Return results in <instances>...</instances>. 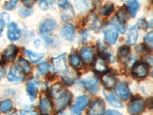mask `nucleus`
Masks as SVG:
<instances>
[{
    "mask_svg": "<svg viewBox=\"0 0 153 115\" xmlns=\"http://www.w3.org/2000/svg\"><path fill=\"white\" fill-rule=\"evenodd\" d=\"M53 70L55 73L65 74L68 72V68L66 64V55H60L53 58Z\"/></svg>",
    "mask_w": 153,
    "mask_h": 115,
    "instance_id": "nucleus-3",
    "label": "nucleus"
},
{
    "mask_svg": "<svg viewBox=\"0 0 153 115\" xmlns=\"http://www.w3.org/2000/svg\"><path fill=\"white\" fill-rule=\"evenodd\" d=\"M80 56L86 64L90 65L94 60V52L91 48L84 47L80 50Z\"/></svg>",
    "mask_w": 153,
    "mask_h": 115,
    "instance_id": "nucleus-14",
    "label": "nucleus"
},
{
    "mask_svg": "<svg viewBox=\"0 0 153 115\" xmlns=\"http://www.w3.org/2000/svg\"><path fill=\"white\" fill-rule=\"evenodd\" d=\"M37 70H38V72L41 75H46L49 72V70H50V65L48 62H46V61L42 62L38 65Z\"/></svg>",
    "mask_w": 153,
    "mask_h": 115,
    "instance_id": "nucleus-31",
    "label": "nucleus"
},
{
    "mask_svg": "<svg viewBox=\"0 0 153 115\" xmlns=\"http://www.w3.org/2000/svg\"><path fill=\"white\" fill-rule=\"evenodd\" d=\"M71 100V94L68 91L61 98H58L57 102H56V107L57 108V111H61L64 110L69 105Z\"/></svg>",
    "mask_w": 153,
    "mask_h": 115,
    "instance_id": "nucleus-16",
    "label": "nucleus"
},
{
    "mask_svg": "<svg viewBox=\"0 0 153 115\" xmlns=\"http://www.w3.org/2000/svg\"><path fill=\"white\" fill-rule=\"evenodd\" d=\"M11 115H16V114H11Z\"/></svg>",
    "mask_w": 153,
    "mask_h": 115,
    "instance_id": "nucleus-46",
    "label": "nucleus"
},
{
    "mask_svg": "<svg viewBox=\"0 0 153 115\" xmlns=\"http://www.w3.org/2000/svg\"><path fill=\"white\" fill-rule=\"evenodd\" d=\"M102 81L106 89H111L117 84V79L110 75H105L102 77Z\"/></svg>",
    "mask_w": 153,
    "mask_h": 115,
    "instance_id": "nucleus-20",
    "label": "nucleus"
},
{
    "mask_svg": "<svg viewBox=\"0 0 153 115\" xmlns=\"http://www.w3.org/2000/svg\"><path fill=\"white\" fill-rule=\"evenodd\" d=\"M115 92L119 98L123 101L128 100L130 96L129 88L125 82H120V84H117V87H115Z\"/></svg>",
    "mask_w": 153,
    "mask_h": 115,
    "instance_id": "nucleus-8",
    "label": "nucleus"
},
{
    "mask_svg": "<svg viewBox=\"0 0 153 115\" xmlns=\"http://www.w3.org/2000/svg\"><path fill=\"white\" fill-rule=\"evenodd\" d=\"M25 53H26L27 56L29 58L31 61H32L33 63H37L44 57V55L42 54V53L34 52L30 50H26L25 51Z\"/></svg>",
    "mask_w": 153,
    "mask_h": 115,
    "instance_id": "nucleus-28",
    "label": "nucleus"
},
{
    "mask_svg": "<svg viewBox=\"0 0 153 115\" xmlns=\"http://www.w3.org/2000/svg\"><path fill=\"white\" fill-rule=\"evenodd\" d=\"M12 108V103L10 100H4L0 102V111L2 113H7Z\"/></svg>",
    "mask_w": 153,
    "mask_h": 115,
    "instance_id": "nucleus-29",
    "label": "nucleus"
},
{
    "mask_svg": "<svg viewBox=\"0 0 153 115\" xmlns=\"http://www.w3.org/2000/svg\"><path fill=\"white\" fill-rule=\"evenodd\" d=\"M32 13V10L31 9H23L21 8L19 11V14L22 16V17H27V16H30Z\"/></svg>",
    "mask_w": 153,
    "mask_h": 115,
    "instance_id": "nucleus-38",
    "label": "nucleus"
},
{
    "mask_svg": "<svg viewBox=\"0 0 153 115\" xmlns=\"http://www.w3.org/2000/svg\"><path fill=\"white\" fill-rule=\"evenodd\" d=\"M127 6L129 9V13L132 17H135L136 15V12H138L139 8V2L137 0H131L127 3Z\"/></svg>",
    "mask_w": 153,
    "mask_h": 115,
    "instance_id": "nucleus-24",
    "label": "nucleus"
},
{
    "mask_svg": "<svg viewBox=\"0 0 153 115\" xmlns=\"http://www.w3.org/2000/svg\"><path fill=\"white\" fill-rule=\"evenodd\" d=\"M39 108H40L41 112L43 115H51L54 111L51 101L45 96L42 97V98H41Z\"/></svg>",
    "mask_w": 153,
    "mask_h": 115,
    "instance_id": "nucleus-9",
    "label": "nucleus"
},
{
    "mask_svg": "<svg viewBox=\"0 0 153 115\" xmlns=\"http://www.w3.org/2000/svg\"><path fill=\"white\" fill-rule=\"evenodd\" d=\"M8 38L10 41H16L18 40L20 36H21V30L19 28L18 25L16 22H12L9 24L8 27L7 31Z\"/></svg>",
    "mask_w": 153,
    "mask_h": 115,
    "instance_id": "nucleus-11",
    "label": "nucleus"
},
{
    "mask_svg": "<svg viewBox=\"0 0 153 115\" xmlns=\"http://www.w3.org/2000/svg\"><path fill=\"white\" fill-rule=\"evenodd\" d=\"M56 26H57V23L54 19H45L40 24L39 31H40L41 34L49 33L54 29H55Z\"/></svg>",
    "mask_w": 153,
    "mask_h": 115,
    "instance_id": "nucleus-10",
    "label": "nucleus"
},
{
    "mask_svg": "<svg viewBox=\"0 0 153 115\" xmlns=\"http://www.w3.org/2000/svg\"><path fill=\"white\" fill-rule=\"evenodd\" d=\"M4 75H5V72H4L3 70L0 68V79H2L4 77Z\"/></svg>",
    "mask_w": 153,
    "mask_h": 115,
    "instance_id": "nucleus-45",
    "label": "nucleus"
},
{
    "mask_svg": "<svg viewBox=\"0 0 153 115\" xmlns=\"http://www.w3.org/2000/svg\"><path fill=\"white\" fill-rule=\"evenodd\" d=\"M130 49L128 46H123L119 49L118 56L120 58H124L129 55Z\"/></svg>",
    "mask_w": 153,
    "mask_h": 115,
    "instance_id": "nucleus-33",
    "label": "nucleus"
},
{
    "mask_svg": "<svg viewBox=\"0 0 153 115\" xmlns=\"http://www.w3.org/2000/svg\"><path fill=\"white\" fill-rule=\"evenodd\" d=\"M105 97H106V99L107 100L108 102L110 104V105H113V107H116V108H122L123 107V104L117 99L114 95H113L112 93L110 92H106V91H104Z\"/></svg>",
    "mask_w": 153,
    "mask_h": 115,
    "instance_id": "nucleus-22",
    "label": "nucleus"
},
{
    "mask_svg": "<svg viewBox=\"0 0 153 115\" xmlns=\"http://www.w3.org/2000/svg\"><path fill=\"white\" fill-rule=\"evenodd\" d=\"M106 109L105 102L101 99L95 100L87 111V115H102Z\"/></svg>",
    "mask_w": 153,
    "mask_h": 115,
    "instance_id": "nucleus-5",
    "label": "nucleus"
},
{
    "mask_svg": "<svg viewBox=\"0 0 153 115\" xmlns=\"http://www.w3.org/2000/svg\"><path fill=\"white\" fill-rule=\"evenodd\" d=\"M70 64L74 68L78 69L82 67V62L80 57L76 54H71L70 55Z\"/></svg>",
    "mask_w": 153,
    "mask_h": 115,
    "instance_id": "nucleus-26",
    "label": "nucleus"
},
{
    "mask_svg": "<svg viewBox=\"0 0 153 115\" xmlns=\"http://www.w3.org/2000/svg\"><path fill=\"white\" fill-rule=\"evenodd\" d=\"M90 102V98L87 95H81L76 98L75 103L72 105L70 111L71 115H80L82 111Z\"/></svg>",
    "mask_w": 153,
    "mask_h": 115,
    "instance_id": "nucleus-1",
    "label": "nucleus"
},
{
    "mask_svg": "<svg viewBox=\"0 0 153 115\" xmlns=\"http://www.w3.org/2000/svg\"><path fill=\"white\" fill-rule=\"evenodd\" d=\"M18 54V48L14 45H11L5 49L3 58L7 61H14Z\"/></svg>",
    "mask_w": 153,
    "mask_h": 115,
    "instance_id": "nucleus-18",
    "label": "nucleus"
},
{
    "mask_svg": "<svg viewBox=\"0 0 153 115\" xmlns=\"http://www.w3.org/2000/svg\"><path fill=\"white\" fill-rule=\"evenodd\" d=\"M54 2V0H41L39 2V7L43 10H47Z\"/></svg>",
    "mask_w": 153,
    "mask_h": 115,
    "instance_id": "nucleus-34",
    "label": "nucleus"
},
{
    "mask_svg": "<svg viewBox=\"0 0 153 115\" xmlns=\"http://www.w3.org/2000/svg\"><path fill=\"white\" fill-rule=\"evenodd\" d=\"M20 115H38V113L32 110H22Z\"/></svg>",
    "mask_w": 153,
    "mask_h": 115,
    "instance_id": "nucleus-40",
    "label": "nucleus"
},
{
    "mask_svg": "<svg viewBox=\"0 0 153 115\" xmlns=\"http://www.w3.org/2000/svg\"><path fill=\"white\" fill-rule=\"evenodd\" d=\"M76 8L81 12H85L89 9L91 5V1L90 0H78L76 1Z\"/></svg>",
    "mask_w": 153,
    "mask_h": 115,
    "instance_id": "nucleus-30",
    "label": "nucleus"
},
{
    "mask_svg": "<svg viewBox=\"0 0 153 115\" xmlns=\"http://www.w3.org/2000/svg\"><path fill=\"white\" fill-rule=\"evenodd\" d=\"M17 2L18 0H9L8 2H5L4 7L7 10H12V9H13L16 6Z\"/></svg>",
    "mask_w": 153,
    "mask_h": 115,
    "instance_id": "nucleus-36",
    "label": "nucleus"
},
{
    "mask_svg": "<svg viewBox=\"0 0 153 115\" xmlns=\"http://www.w3.org/2000/svg\"><path fill=\"white\" fill-rule=\"evenodd\" d=\"M132 74L137 78L143 79L149 74V66L145 63H139L132 68Z\"/></svg>",
    "mask_w": 153,
    "mask_h": 115,
    "instance_id": "nucleus-7",
    "label": "nucleus"
},
{
    "mask_svg": "<svg viewBox=\"0 0 153 115\" xmlns=\"http://www.w3.org/2000/svg\"><path fill=\"white\" fill-rule=\"evenodd\" d=\"M26 91L29 95L31 101H33L36 98V94L38 92V88H37L36 85L34 84L33 82H28L26 84Z\"/></svg>",
    "mask_w": 153,
    "mask_h": 115,
    "instance_id": "nucleus-23",
    "label": "nucleus"
},
{
    "mask_svg": "<svg viewBox=\"0 0 153 115\" xmlns=\"http://www.w3.org/2000/svg\"><path fill=\"white\" fill-rule=\"evenodd\" d=\"M113 9H114V7H113V4H107V5H105L104 8L101 10V14L103 15V16H109V15H110L112 12H113Z\"/></svg>",
    "mask_w": 153,
    "mask_h": 115,
    "instance_id": "nucleus-35",
    "label": "nucleus"
},
{
    "mask_svg": "<svg viewBox=\"0 0 153 115\" xmlns=\"http://www.w3.org/2000/svg\"><path fill=\"white\" fill-rule=\"evenodd\" d=\"M81 84L91 94H96L99 90V79L94 75L86 77L82 79Z\"/></svg>",
    "mask_w": 153,
    "mask_h": 115,
    "instance_id": "nucleus-2",
    "label": "nucleus"
},
{
    "mask_svg": "<svg viewBox=\"0 0 153 115\" xmlns=\"http://www.w3.org/2000/svg\"><path fill=\"white\" fill-rule=\"evenodd\" d=\"M136 27H139V28H142V29H146V28H149V25L147 21H146L145 19H142L138 20Z\"/></svg>",
    "mask_w": 153,
    "mask_h": 115,
    "instance_id": "nucleus-37",
    "label": "nucleus"
},
{
    "mask_svg": "<svg viewBox=\"0 0 153 115\" xmlns=\"http://www.w3.org/2000/svg\"><path fill=\"white\" fill-rule=\"evenodd\" d=\"M9 16L6 13H2L0 15V35H2V30H3L4 27L6 24H7L8 21H9Z\"/></svg>",
    "mask_w": 153,
    "mask_h": 115,
    "instance_id": "nucleus-32",
    "label": "nucleus"
},
{
    "mask_svg": "<svg viewBox=\"0 0 153 115\" xmlns=\"http://www.w3.org/2000/svg\"><path fill=\"white\" fill-rule=\"evenodd\" d=\"M17 69H19L21 72H22L25 75H28L31 72V67L29 63L24 58H20L16 62V67Z\"/></svg>",
    "mask_w": 153,
    "mask_h": 115,
    "instance_id": "nucleus-17",
    "label": "nucleus"
},
{
    "mask_svg": "<svg viewBox=\"0 0 153 115\" xmlns=\"http://www.w3.org/2000/svg\"><path fill=\"white\" fill-rule=\"evenodd\" d=\"M145 101L143 99L134 100L128 106V111L132 115H139L144 111Z\"/></svg>",
    "mask_w": 153,
    "mask_h": 115,
    "instance_id": "nucleus-6",
    "label": "nucleus"
},
{
    "mask_svg": "<svg viewBox=\"0 0 153 115\" xmlns=\"http://www.w3.org/2000/svg\"><path fill=\"white\" fill-rule=\"evenodd\" d=\"M138 39V30L137 27L133 26L129 29V33L127 35L126 42L129 46H134L136 43Z\"/></svg>",
    "mask_w": 153,
    "mask_h": 115,
    "instance_id": "nucleus-19",
    "label": "nucleus"
},
{
    "mask_svg": "<svg viewBox=\"0 0 153 115\" xmlns=\"http://www.w3.org/2000/svg\"><path fill=\"white\" fill-rule=\"evenodd\" d=\"M57 4H58L60 7L64 9L69 3H68V0H57Z\"/></svg>",
    "mask_w": 153,
    "mask_h": 115,
    "instance_id": "nucleus-42",
    "label": "nucleus"
},
{
    "mask_svg": "<svg viewBox=\"0 0 153 115\" xmlns=\"http://www.w3.org/2000/svg\"><path fill=\"white\" fill-rule=\"evenodd\" d=\"M8 80L12 83H22L25 78L19 69L12 67L8 74Z\"/></svg>",
    "mask_w": 153,
    "mask_h": 115,
    "instance_id": "nucleus-12",
    "label": "nucleus"
},
{
    "mask_svg": "<svg viewBox=\"0 0 153 115\" xmlns=\"http://www.w3.org/2000/svg\"><path fill=\"white\" fill-rule=\"evenodd\" d=\"M67 92H68V91H66L65 87H63L62 84H60V83H57V84H54L50 88L51 95L54 98H56V99L61 98Z\"/></svg>",
    "mask_w": 153,
    "mask_h": 115,
    "instance_id": "nucleus-15",
    "label": "nucleus"
},
{
    "mask_svg": "<svg viewBox=\"0 0 153 115\" xmlns=\"http://www.w3.org/2000/svg\"><path fill=\"white\" fill-rule=\"evenodd\" d=\"M144 39H145V41L147 42V43H149V45H152V42H153V32L152 31H151L146 34V36H145V38H144Z\"/></svg>",
    "mask_w": 153,
    "mask_h": 115,
    "instance_id": "nucleus-39",
    "label": "nucleus"
},
{
    "mask_svg": "<svg viewBox=\"0 0 153 115\" xmlns=\"http://www.w3.org/2000/svg\"><path fill=\"white\" fill-rule=\"evenodd\" d=\"M118 28L114 23H111L106 27L104 30V37L109 43L112 45L116 43L118 38Z\"/></svg>",
    "mask_w": 153,
    "mask_h": 115,
    "instance_id": "nucleus-4",
    "label": "nucleus"
},
{
    "mask_svg": "<svg viewBox=\"0 0 153 115\" xmlns=\"http://www.w3.org/2000/svg\"><path fill=\"white\" fill-rule=\"evenodd\" d=\"M129 16L128 12L123 9H121L118 11L117 15V21L120 24H124L125 22H126L127 20L129 19Z\"/></svg>",
    "mask_w": 153,
    "mask_h": 115,
    "instance_id": "nucleus-27",
    "label": "nucleus"
},
{
    "mask_svg": "<svg viewBox=\"0 0 153 115\" xmlns=\"http://www.w3.org/2000/svg\"><path fill=\"white\" fill-rule=\"evenodd\" d=\"M75 28L71 23L64 25L61 29V34L64 38L68 41H72L74 36Z\"/></svg>",
    "mask_w": 153,
    "mask_h": 115,
    "instance_id": "nucleus-13",
    "label": "nucleus"
},
{
    "mask_svg": "<svg viewBox=\"0 0 153 115\" xmlns=\"http://www.w3.org/2000/svg\"><path fill=\"white\" fill-rule=\"evenodd\" d=\"M22 2L27 7H31L37 2V0H22Z\"/></svg>",
    "mask_w": 153,
    "mask_h": 115,
    "instance_id": "nucleus-41",
    "label": "nucleus"
},
{
    "mask_svg": "<svg viewBox=\"0 0 153 115\" xmlns=\"http://www.w3.org/2000/svg\"><path fill=\"white\" fill-rule=\"evenodd\" d=\"M63 81L66 83V84H71L73 82V80H71V79L70 78V77H63Z\"/></svg>",
    "mask_w": 153,
    "mask_h": 115,
    "instance_id": "nucleus-44",
    "label": "nucleus"
},
{
    "mask_svg": "<svg viewBox=\"0 0 153 115\" xmlns=\"http://www.w3.org/2000/svg\"><path fill=\"white\" fill-rule=\"evenodd\" d=\"M103 115H121V114H120L119 111H117L109 110L107 112H106V113H105Z\"/></svg>",
    "mask_w": 153,
    "mask_h": 115,
    "instance_id": "nucleus-43",
    "label": "nucleus"
},
{
    "mask_svg": "<svg viewBox=\"0 0 153 115\" xmlns=\"http://www.w3.org/2000/svg\"><path fill=\"white\" fill-rule=\"evenodd\" d=\"M94 70L98 73H106L108 72V67L103 58H99L97 59L94 63Z\"/></svg>",
    "mask_w": 153,
    "mask_h": 115,
    "instance_id": "nucleus-21",
    "label": "nucleus"
},
{
    "mask_svg": "<svg viewBox=\"0 0 153 115\" xmlns=\"http://www.w3.org/2000/svg\"><path fill=\"white\" fill-rule=\"evenodd\" d=\"M74 12L72 9V6L68 4L66 7L64 8V12L61 15V19L64 21H67V20L72 19L74 17Z\"/></svg>",
    "mask_w": 153,
    "mask_h": 115,
    "instance_id": "nucleus-25",
    "label": "nucleus"
}]
</instances>
